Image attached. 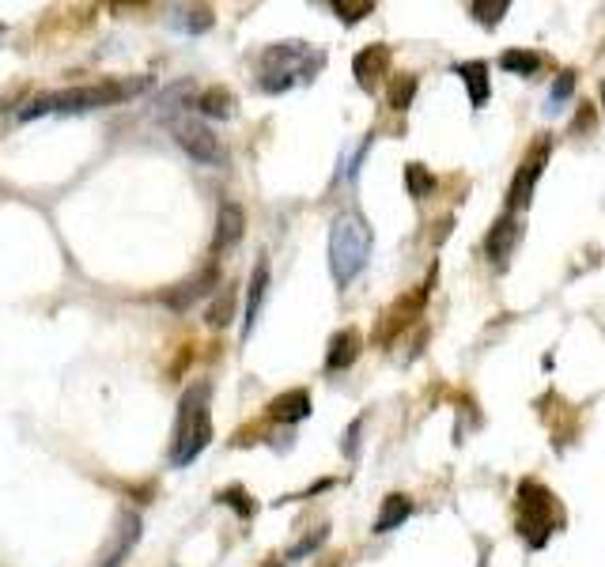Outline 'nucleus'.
<instances>
[{"mask_svg": "<svg viewBox=\"0 0 605 567\" xmlns=\"http://www.w3.org/2000/svg\"><path fill=\"white\" fill-rule=\"evenodd\" d=\"M261 567H284V564H280V560H265Z\"/></svg>", "mask_w": 605, "mask_h": 567, "instance_id": "32", "label": "nucleus"}, {"mask_svg": "<svg viewBox=\"0 0 605 567\" xmlns=\"http://www.w3.org/2000/svg\"><path fill=\"white\" fill-rule=\"evenodd\" d=\"M416 87H420V80H416L413 72H401V76H394V84H390V110H409L416 99Z\"/></svg>", "mask_w": 605, "mask_h": 567, "instance_id": "23", "label": "nucleus"}, {"mask_svg": "<svg viewBox=\"0 0 605 567\" xmlns=\"http://www.w3.org/2000/svg\"><path fill=\"white\" fill-rule=\"evenodd\" d=\"M500 69L515 72V76H537V69H541V53H534V50H503L500 53Z\"/></svg>", "mask_w": 605, "mask_h": 567, "instance_id": "21", "label": "nucleus"}, {"mask_svg": "<svg viewBox=\"0 0 605 567\" xmlns=\"http://www.w3.org/2000/svg\"><path fill=\"white\" fill-rule=\"evenodd\" d=\"M598 95H602V106H605V80H602V87H598Z\"/></svg>", "mask_w": 605, "mask_h": 567, "instance_id": "33", "label": "nucleus"}, {"mask_svg": "<svg viewBox=\"0 0 605 567\" xmlns=\"http://www.w3.org/2000/svg\"><path fill=\"white\" fill-rule=\"evenodd\" d=\"M148 87V80H106V84H84L57 91L53 95V110L57 114H84V110H99V106H114L121 99H133Z\"/></svg>", "mask_w": 605, "mask_h": 567, "instance_id": "4", "label": "nucleus"}, {"mask_svg": "<svg viewBox=\"0 0 605 567\" xmlns=\"http://www.w3.org/2000/svg\"><path fill=\"white\" fill-rule=\"evenodd\" d=\"M571 95H575V72L564 69L560 76L553 80V87H549V106H545V114H556L560 106L568 103Z\"/></svg>", "mask_w": 605, "mask_h": 567, "instance_id": "25", "label": "nucleus"}, {"mask_svg": "<svg viewBox=\"0 0 605 567\" xmlns=\"http://www.w3.org/2000/svg\"><path fill=\"white\" fill-rule=\"evenodd\" d=\"M197 110L212 121H227L231 114H235V95L220 84L208 87V91H201V99H197Z\"/></svg>", "mask_w": 605, "mask_h": 567, "instance_id": "17", "label": "nucleus"}, {"mask_svg": "<svg viewBox=\"0 0 605 567\" xmlns=\"http://www.w3.org/2000/svg\"><path fill=\"white\" fill-rule=\"evenodd\" d=\"M208 292H220V265H205V269L193 273L190 280L167 288L159 299H163V307H171L174 314H186V310H190L197 299H205Z\"/></svg>", "mask_w": 605, "mask_h": 567, "instance_id": "7", "label": "nucleus"}, {"mask_svg": "<svg viewBox=\"0 0 605 567\" xmlns=\"http://www.w3.org/2000/svg\"><path fill=\"white\" fill-rule=\"evenodd\" d=\"M409 515H413V499L405 496V492H390V496L382 499L379 515H375V533L401 530V522H409Z\"/></svg>", "mask_w": 605, "mask_h": 567, "instance_id": "16", "label": "nucleus"}, {"mask_svg": "<svg viewBox=\"0 0 605 567\" xmlns=\"http://www.w3.org/2000/svg\"><path fill=\"white\" fill-rule=\"evenodd\" d=\"M0 35H4V23H0Z\"/></svg>", "mask_w": 605, "mask_h": 567, "instance_id": "34", "label": "nucleus"}, {"mask_svg": "<svg viewBox=\"0 0 605 567\" xmlns=\"http://www.w3.org/2000/svg\"><path fill=\"white\" fill-rule=\"evenodd\" d=\"M322 567H341V556H333V560H326Z\"/></svg>", "mask_w": 605, "mask_h": 567, "instance_id": "31", "label": "nucleus"}, {"mask_svg": "<svg viewBox=\"0 0 605 567\" xmlns=\"http://www.w3.org/2000/svg\"><path fill=\"white\" fill-rule=\"evenodd\" d=\"M140 537V518L137 515H121V530H118V541L110 545V552L103 556V567H118L125 556H129V549L137 545Z\"/></svg>", "mask_w": 605, "mask_h": 567, "instance_id": "18", "label": "nucleus"}, {"mask_svg": "<svg viewBox=\"0 0 605 567\" xmlns=\"http://www.w3.org/2000/svg\"><path fill=\"white\" fill-rule=\"evenodd\" d=\"M329 541V526H318L314 533H307V537H299L292 549H288V560H307L311 552H318L322 545Z\"/></svg>", "mask_w": 605, "mask_h": 567, "instance_id": "26", "label": "nucleus"}, {"mask_svg": "<svg viewBox=\"0 0 605 567\" xmlns=\"http://www.w3.org/2000/svg\"><path fill=\"white\" fill-rule=\"evenodd\" d=\"M556 522H560V507H556V496L545 488L541 481H522L519 484V537L530 545V549H545L549 537L556 533Z\"/></svg>", "mask_w": 605, "mask_h": 567, "instance_id": "3", "label": "nucleus"}, {"mask_svg": "<svg viewBox=\"0 0 605 567\" xmlns=\"http://www.w3.org/2000/svg\"><path fill=\"white\" fill-rule=\"evenodd\" d=\"M371 227L360 212H341L333 216L329 227V273L337 280V288H348L356 276L363 273V265L371 258Z\"/></svg>", "mask_w": 605, "mask_h": 567, "instance_id": "1", "label": "nucleus"}, {"mask_svg": "<svg viewBox=\"0 0 605 567\" xmlns=\"http://www.w3.org/2000/svg\"><path fill=\"white\" fill-rule=\"evenodd\" d=\"M216 499H220L224 507H231V511H239L242 518H250L254 511H258V507H254V496H250V492H242V488H224Z\"/></svg>", "mask_w": 605, "mask_h": 567, "instance_id": "27", "label": "nucleus"}, {"mask_svg": "<svg viewBox=\"0 0 605 567\" xmlns=\"http://www.w3.org/2000/svg\"><path fill=\"white\" fill-rule=\"evenodd\" d=\"M519 239H522V224L515 220V212H503L500 220L492 224V231H488V239H484V254H488V261H492L496 269H503L507 258L515 254V242Z\"/></svg>", "mask_w": 605, "mask_h": 567, "instance_id": "8", "label": "nucleus"}, {"mask_svg": "<svg viewBox=\"0 0 605 567\" xmlns=\"http://www.w3.org/2000/svg\"><path fill=\"white\" fill-rule=\"evenodd\" d=\"M208 382H197L186 390L182 405H178V424H174V447L171 465L182 469L201 458V450L212 443V416H208Z\"/></svg>", "mask_w": 605, "mask_h": 567, "instance_id": "2", "label": "nucleus"}, {"mask_svg": "<svg viewBox=\"0 0 605 567\" xmlns=\"http://www.w3.org/2000/svg\"><path fill=\"white\" fill-rule=\"evenodd\" d=\"M405 189H409V197L424 201V197L435 193V174L428 171L424 163H409V167H405Z\"/></svg>", "mask_w": 605, "mask_h": 567, "instance_id": "22", "label": "nucleus"}, {"mask_svg": "<svg viewBox=\"0 0 605 567\" xmlns=\"http://www.w3.org/2000/svg\"><path fill=\"white\" fill-rule=\"evenodd\" d=\"M363 352V333L356 326H345L337 329L333 337H329V348H326V371H345L352 363L360 360Z\"/></svg>", "mask_w": 605, "mask_h": 567, "instance_id": "10", "label": "nucleus"}, {"mask_svg": "<svg viewBox=\"0 0 605 567\" xmlns=\"http://www.w3.org/2000/svg\"><path fill=\"white\" fill-rule=\"evenodd\" d=\"M545 163H549V140H537L534 152L522 159L519 174H515V182H511V189H507V212H519V208L530 205L537 178L545 174Z\"/></svg>", "mask_w": 605, "mask_h": 567, "instance_id": "6", "label": "nucleus"}, {"mask_svg": "<svg viewBox=\"0 0 605 567\" xmlns=\"http://www.w3.org/2000/svg\"><path fill=\"white\" fill-rule=\"evenodd\" d=\"M246 231V212L235 201H224L220 205V216H216V239H212V254H227L235 242L242 239Z\"/></svg>", "mask_w": 605, "mask_h": 567, "instance_id": "13", "label": "nucleus"}, {"mask_svg": "<svg viewBox=\"0 0 605 567\" xmlns=\"http://www.w3.org/2000/svg\"><path fill=\"white\" fill-rule=\"evenodd\" d=\"M333 12H337V19H345L348 27H352V23H360L363 16H371V12H375V4H371V0H356V4H348V0H333Z\"/></svg>", "mask_w": 605, "mask_h": 567, "instance_id": "28", "label": "nucleus"}, {"mask_svg": "<svg viewBox=\"0 0 605 567\" xmlns=\"http://www.w3.org/2000/svg\"><path fill=\"white\" fill-rule=\"evenodd\" d=\"M360 431H363V416H356V420L348 424V431H345V443H341V450H345L348 462L360 454Z\"/></svg>", "mask_w": 605, "mask_h": 567, "instance_id": "29", "label": "nucleus"}, {"mask_svg": "<svg viewBox=\"0 0 605 567\" xmlns=\"http://www.w3.org/2000/svg\"><path fill=\"white\" fill-rule=\"evenodd\" d=\"M594 125H598V118H594V106L583 103V110L575 114V133H590Z\"/></svg>", "mask_w": 605, "mask_h": 567, "instance_id": "30", "label": "nucleus"}, {"mask_svg": "<svg viewBox=\"0 0 605 567\" xmlns=\"http://www.w3.org/2000/svg\"><path fill=\"white\" fill-rule=\"evenodd\" d=\"M171 133L178 140V148L197 163H205V167H220L227 159L224 148H220V137H212V129L201 121H174Z\"/></svg>", "mask_w": 605, "mask_h": 567, "instance_id": "5", "label": "nucleus"}, {"mask_svg": "<svg viewBox=\"0 0 605 567\" xmlns=\"http://www.w3.org/2000/svg\"><path fill=\"white\" fill-rule=\"evenodd\" d=\"M454 76L469 87V103L481 110L488 103V95H492V76H488V65L484 61H462V65H454Z\"/></svg>", "mask_w": 605, "mask_h": 567, "instance_id": "15", "label": "nucleus"}, {"mask_svg": "<svg viewBox=\"0 0 605 567\" xmlns=\"http://www.w3.org/2000/svg\"><path fill=\"white\" fill-rule=\"evenodd\" d=\"M235 299H239V292H235L231 284H224V288L216 292V299H212V307H208V314H205V322H208V326H216V329L231 326V318H235Z\"/></svg>", "mask_w": 605, "mask_h": 567, "instance_id": "20", "label": "nucleus"}, {"mask_svg": "<svg viewBox=\"0 0 605 567\" xmlns=\"http://www.w3.org/2000/svg\"><path fill=\"white\" fill-rule=\"evenodd\" d=\"M432 280L435 276H428V284H420L413 295H405V299H398V307L386 314V326H382V341H390L398 329H405L409 322H413V314H420L424 310V299H428V292H432Z\"/></svg>", "mask_w": 605, "mask_h": 567, "instance_id": "14", "label": "nucleus"}, {"mask_svg": "<svg viewBox=\"0 0 605 567\" xmlns=\"http://www.w3.org/2000/svg\"><path fill=\"white\" fill-rule=\"evenodd\" d=\"M314 413V401H311V390H303V386H295V390H284L269 401V416L280 420V424H299V420H307Z\"/></svg>", "mask_w": 605, "mask_h": 567, "instance_id": "12", "label": "nucleus"}, {"mask_svg": "<svg viewBox=\"0 0 605 567\" xmlns=\"http://www.w3.org/2000/svg\"><path fill=\"white\" fill-rule=\"evenodd\" d=\"M386 72H390V46H382V42H375V46H367V50L352 57V76H356V84L363 91H375Z\"/></svg>", "mask_w": 605, "mask_h": 567, "instance_id": "9", "label": "nucleus"}, {"mask_svg": "<svg viewBox=\"0 0 605 567\" xmlns=\"http://www.w3.org/2000/svg\"><path fill=\"white\" fill-rule=\"evenodd\" d=\"M265 292H269V261L258 258L254 273H250V284H246V310H242V337H250L254 326H258L261 303H265Z\"/></svg>", "mask_w": 605, "mask_h": 567, "instance_id": "11", "label": "nucleus"}, {"mask_svg": "<svg viewBox=\"0 0 605 567\" xmlns=\"http://www.w3.org/2000/svg\"><path fill=\"white\" fill-rule=\"evenodd\" d=\"M171 23L182 35H205V31H212L216 16H212V8H178Z\"/></svg>", "mask_w": 605, "mask_h": 567, "instance_id": "19", "label": "nucleus"}, {"mask_svg": "<svg viewBox=\"0 0 605 567\" xmlns=\"http://www.w3.org/2000/svg\"><path fill=\"white\" fill-rule=\"evenodd\" d=\"M511 12V4L507 0H496V4H488V0H473L469 4V16L477 19L481 27H500V19Z\"/></svg>", "mask_w": 605, "mask_h": 567, "instance_id": "24", "label": "nucleus"}]
</instances>
